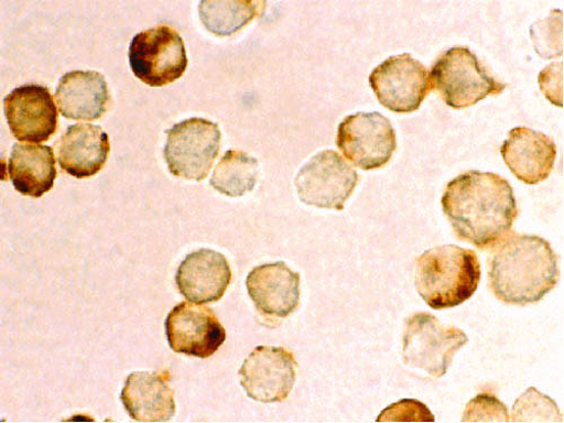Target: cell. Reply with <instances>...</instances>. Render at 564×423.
I'll use <instances>...</instances> for the list:
<instances>
[{
	"label": "cell",
	"mask_w": 564,
	"mask_h": 423,
	"mask_svg": "<svg viewBox=\"0 0 564 423\" xmlns=\"http://www.w3.org/2000/svg\"><path fill=\"white\" fill-rule=\"evenodd\" d=\"M557 256L535 235L511 234L494 251L489 285L505 304L527 306L540 302L557 284Z\"/></svg>",
	"instance_id": "obj_2"
},
{
	"label": "cell",
	"mask_w": 564,
	"mask_h": 423,
	"mask_svg": "<svg viewBox=\"0 0 564 423\" xmlns=\"http://www.w3.org/2000/svg\"><path fill=\"white\" fill-rule=\"evenodd\" d=\"M301 275L285 262L254 268L247 278V289L257 310L267 316L284 318L300 305Z\"/></svg>",
	"instance_id": "obj_15"
},
{
	"label": "cell",
	"mask_w": 564,
	"mask_h": 423,
	"mask_svg": "<svg viewBox=\"0 0 564 423\" xmlns=\"http://www.w3.org/2000/svg\"><path fill=\"white\" fill-rule=\"evenodd\" d=\"M55 98L62 115L72 120H98L110 104L107 80L98 72L67 73L59 80Z\"/></svg>",
	"instance_id": "obj_19"
},
{
	"label": "cell",
	"mask_w": 564,
	"mask_h": 423,
	"mask_svg": "<svg viewBox=\"0 0 564 423\" xmlns=\"http://www.w3.org/2000/svg\"><path fill=\"white\" fill-rule=\"evenodd\" d=\"M296 367L294 355L286 348L260 346L239 371L241 386L257 402L285 401L296 382Z\"/></svg>",
	"instance_id": "obj_11"
},
{
	"label": "cell",
	"mask_w": 564,
	"mask_h": 423,
	"mask_svg": "<svg viewBox=\"0 0 564 423\" xmlns=\"http://www.w3.org/2000/svg\"><path fill=\"white\" fill-rule=\"evenodd\" d=\"M169 371H134L128 376L120 399L137 422H167L175 415Z\"/></svg>",
	"instance_id": "obj_17"
},
{
	"label": "cell",
	"mask_w": 564,
	"mask_h": 423,
	"mask_svg": "<svg viewBox=\"0 0 564 423\" xmlns=\"http://www.w3.org/2000/svg\"><path fill=\"white\" fill-rule=\"evenodd\" d=\"M166 133L164 158L171 174L197 182L205 180L219 154V126L192 118L173 126Z\"/></svg>",
	"instance_id": "obj_6"
},
{
	"label": "cell",
	"mask_w": 564,
	"mask_h": 423,
	"mask_svg": "<svg viewBox=\"0 0 564 423\" xmlns=\"http://www.w3.org/2000/svg\"><path fill=\"white\" fill-rule=\"evenodd\" d=\"M507 406L495 395L481 393L469 401L462 422H509Z\"/></svg>",
	"instance_id": "obj_25"
},
{
	"label": "cell",
	"mask_w": 564,
	"mask_h": 423,
	"mask_svg": "<svg viewBox=\"0 0 564 423\" xmlns=\"http://www.w3.org/2000/svg\"><path fill=\"white\" fill-rule=\"evenodd\" d=\"M378 422H434L431 409L417 400H401L387 408L376 420Z\"/></svg>",
	"instance_id": "obj_26"
},
{
	"label": "cell",
	"mask_w": 564,
	"mask_h": 423,
	"mask_svg": "<svg viewBox=\"0 0 564 423\" xmlns=\"http://www.w3.org/2000/svg\"><path fill=\"white\" fill-rule=\"evenodd\" d=\"M512 422H563V415L557 404L536 389H529L516 400L512 411Z\"/></svg>",
	"instance_id": "obj_23"
},
{
	"label": "cell",
	"mask_w": 564,
	"mask_h": 423,
	"mask_svg": "<svg viewBox=\"0 0 564 423\" xmlns=\"http://www.w3.org/2000/svg\"><path fill=\"white\" fill-rule=\"evenodd\" d=\"M56 145L62 170L76 178L97 175L110 154L108 133L90 123L70 126Z\"/></svg>",
	"instance_id": "obj_18"
},
{
	"label": "cell",
	"mask_w": 564,
	"mask_h": 423,
	"mask_svg": "<svg viewBox=\"0 0 564 423\" xmlns=\"http://www.w3.org/2000/svg\"><path fill=\"white\" fill-rule=\"evenodd\" d=\"M128 55L134 76L151 87L174 83L187 68L183 39L164 24L134 35Z\"/></svg>",
	"instance_id": "obj_7"
},
{
	"label": "cell",
	"mask_w": 564,
	"mask_h": 423,
	"mask_svg": "<svg viewBox=\"0 0 564 423\" xmlns=\"http://www.w3.org/2000/svg\"><path fill=\"white\" fill-rule=\"evenodd\" d=\"M468 343L458 327L443 324L430 313H415L405 322V365L426 370L435 379L446 375L455 354Z\"/></svg>",
	"instance_id": "obj_5"
},
{
	"label": "cell",
	"mask_w": 564,
	"mask_h": 423,
	"mask_svg": "<svg viewBox=\"0 0 564 423\" xmlns=\"http://www.w3.org/2000/svg\"><path fill=\"white\" fill-rule=\"evenodd\" d=\"M539 83L544 96L555 106L563 107V62L543 69Z\"/></svg>",
	"instance_id": "obj_27"
},
{
	"label": "cell",
	"mask_w": 564,
	"mask_h": 423,
	"mask_svg": "<svg viewBox=\"0 0 564 423\" xmlns=\"http://www.w3.org/2000/svg\"><path fill=\"white\" fill-rule=\"evenodd\" d=\"M337 145L357 167L370 171L387 165L397 151L391 121L379 112L347 117L338 128Z\"/></svg>",
	"instance_id": "obj_10"
},
{
	"label": "cell",
	"mask_w": 564,
	"mask_h": 423,
	"mask_svg": "<svg viewBox=\"0 0 564 423\" xmlns=\"http://www.w3.org/2000/svg\"><path fill=\"white\" fill-rule=\"evenodd\" d=\"M431 80L444 102L456 110L476 106L507 87L489 75L466 46H454L433 65Z\"/></svg>",
	"instance_id": "obj_4"
},
{
	"label": "cell",
	"mask_w": 564,
	"mask_h": 423,
	"mask_svg": "<svg viewBox=\"0 0 564 423\" xmlns=\"http://www.w3.org/2000/svg\"><path fill=\"white\" fill-rule=\"evenodd\" d=\"M175 280L180 293L191 303H216L230 285L231 270L221 253L202 249L186 256Z\"/></svg>",
	"instance_id": "obj_16"
},
{
	"label": "cell",
	"mask_w": 564,
	"mask_h": 423,
	"mask_svg": "<svg viewBox=\"0 0 564 423\" xmlns=\"http://www.w3.org/2000/svg\"><path fill=\"white\" fill-rule=\"evenodd\" d=\"M369 84L381 105L397 113L416 111L433 88L427 68L409 54L390 57L376 67Z\"/></svg>",
	"instance_id": "obj_9"
},
{
	"label": "cell",
	"mask_w": 564,
	"mask_h": 423,
	"mask_svg": "<svg viewBox=\"0 0 564 423\" xmlns=\"http://www.w3.org/2000/svg\"><path fill=\"white\" fill-rule=\"evenodd\" d=\"M9 127L19 141L40 144L58 129V111L50 88L28 84L13 89L4 99Z\"/></svg>",
	"instance_id": "obj_13"
},
{
	"label": "cell",
	"mask_w": 564,
	"mask_h": 423,
	"mask_svg": "<svg viewBox=\"0 0 564 423\" xmlns=\"http://www.w3.org/2000/svg\"><path fill=\"white\" fill-rule=\"evenodd\" d=\"M536 53L544 59L563 55V12L555 10L550 17L531 26Z\"/></svg>",
	"instance_id": "obj_24"
},
{
	"label": "cell",
	"mask_w": 564,
	"mask_h": 423,
	"mask_svg": "<svg viewBox=\"0 0 564 423\" xmlns=\"http://www.w3.org/2000/svg\"><path fill=\"white\" fill-rule=\"evenodd\" d=\"M265 10V2L242 0V2H214L204 0L199 6L200 20L205 28L219 36L239 32Z\"/></svg>",
	"instance_id": "obj_22"
},
{
	"label": "cell",
	"mask_w": 564,
	"mask_h": 423,
	"mask_svg": "<svg viewBox=\"0 0 564 423\" xmlns=\"http://www.w3.org/2000/svg\"><path fill=\"white\" fill-rule=\"evenodd\" d=\"M258 178V160L242 151L229 150L216 166L210 185L224 196L238 198L251 193Z\"/></svg>",
	"instance_id": "obj_21"
},
{
	"label": "cell",
	"mask_w": 564,
	"mask_h": 423,
	"mask_svg": "<svg viewBox=\"0 0 564 423\" xmlns=\"http://www.w3.org/2000/svg\"><path fill=\"white\" fill-rule=\"evenodd\" d=\"M8 170L15 191L32 198L50 193L58 175L54 150L39 144H15Z\"/></svg>",
	"instance_id": "obj_20"
},
{
	"label": "cell",
	"mask_w": 564,
	"mask_h": 423,
	"mask_svg": "<svg viewBox=\"0 0 564 423\" xmlns=\"http://www.w3.org/2000/svg\"><path fill=\"white\" fill-rule=\"evenodd\" d=\"M166 338L174 352L207 359L226 340V332L213 310L194 303L175 306L165 321Z\"/></svg>",
	"instance_id": "obj_12"
},
{
	"label": "cell",
	"mask_w": 564,
	"mask_h": 423,
	"mask_svg": "<svg viewBox=\"0 0 564 423\" xmlns=\"http://www.w3.org/2000/svg\"><path fill=\"white\" fill-rule=\"evenodd\" d=\"M442 206L457 237L480 250L508 237L519 216L510 183L490 172L468 171L452 180Z\"/></svg>",
	"instance_id": "obj_1"
},
{
	"label": "cell",
	"mask_w": 564,
	"mask_h": 423,
	"mask_svg": "<svg viewBox=\"0 0 564 423\" xmlns=\"http://www.w3.org/2000/svg\"><path fill=\"white\" fill-rule=\"evenodd\" d=\"M500 153L517 178L535 185L550 176L556 159V145L543 132L517 127L509 131Z\"/></svg>",
	"instance_id": "obj_14"
},
{
	"label": "cell",
	"mask_w": 564,
	"mask_h": 423,
	"mask_svg": "<svg viewBox=\"0 0 564 423\" xmlns=\"http://www.w3.org/2000/svg\"><path fill=\"white\" fill-rule=\"evenodd\" d=\"M359 182L357 171L337 152L323 151L299 172L295 185L307 206L344 210Z\"/></svg>",
	"instance_id": "obj_8"
},
{
	"label": "cell",
	"mask_w": 564,
	"mask_h": 423,
	"mask_svg": "<svg viewBox=\"0 0 564 423\" xmlns=\"http://www.w3.org/2000/svg\"><path fill=\"white\" fill-rule=\"evenodd\" d=\"M481 265L477 253L457 246H443L420 256L415 265V288L433 310L459 306L479 288Z\"/></svg>",
	"instance_id": "obj_3"
}]
</instances>
